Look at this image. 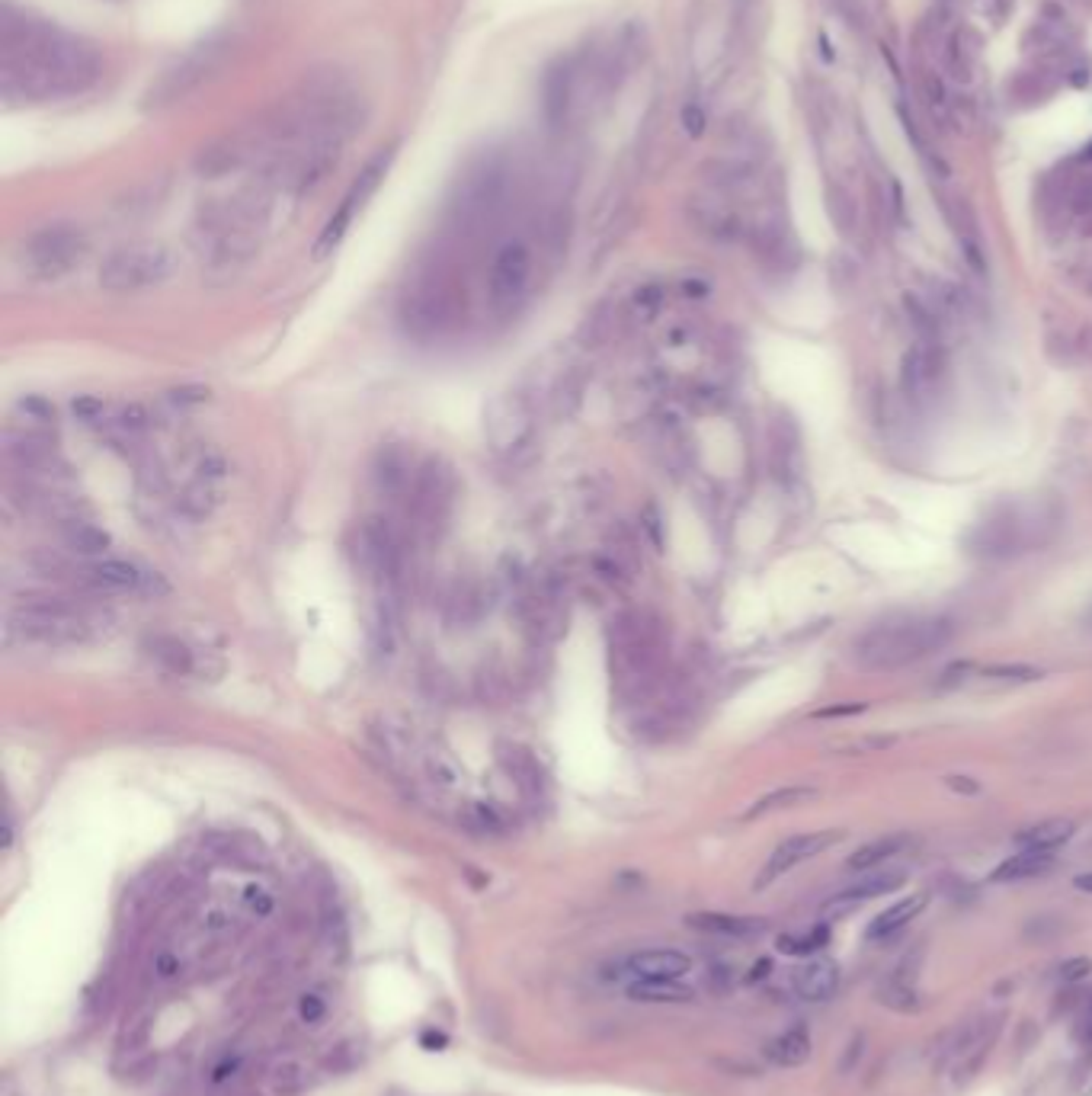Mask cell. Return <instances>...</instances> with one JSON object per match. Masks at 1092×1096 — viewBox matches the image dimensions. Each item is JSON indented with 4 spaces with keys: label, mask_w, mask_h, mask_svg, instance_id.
<instances>
[{
    "label": "cell",
    "mask_w": 1092,
    "mask_h": 1096,
    "mask_svg": "<svg viewBox=\"0 0 1092 1096\" xmlns=\"http://www.w3.org/2000/svg\"><path fill=\"white\" fill-rule=\"evenodd\" d=\"M952 642V625L945 619H904L868 629L856 642V661L871 671H897L922 657L942 651Z\"/></svg>",
    "instance_id": "6da1fadb"
},
{
    "label": "cell",
    "mask_w": 1092,
    "mask_h": 1096,
    "mask_svg": "<svg viewBox=\"0 0 1092 1096\" xmlns=\"http://www.w3.org/2000/svg\"><path fill=\"white\" fill-rule=\"evenodd\" d=\"M660 648H664V639H660L657 622H650L647 615L632 612L622 615L612 629V673L622 693H635L640 690L650 676H654L657 664H660Z\"/></svg>",
    "instance_id": "7a4b0ae2"
},
{
    "label": "cell",
    "mask_w": 1092,
    "mask_h": 1096,
    "mask_svg": "<svg viewBox=\"0 0 1092 1096\" xmlns=\"http://www.w3.org/2000/svg\"><path fill=\"white\" fill-rule=\"evenodd\" d=\"M10 635H19L23 642L33 644L61 648V644H78L87 639L90 619L58 600L26 603V607L14 610V615H10Z\"/></svg>",
    "instance_id": "3957f363"
},
{
    "label": "cell",
    "mask_w": 1092,
    "mask_h": 1096,
    "mask_svg": "<svg viewBox=\"0 0 1092 1096\" xmlns=\"http://www.w3.org/2000/svg\"><path fill=\"white\" fill-rule=\"evenodd\" d=\"M173 269L171 250L161 244H132L119 247L103 260L100 286L107 292H139L164 283Z\"/></svg>",
    "instance_id": "277c9868"
},
{
    "label": "cell",
    "mask_w": 1092,
    "mask_h": 1096,
    "mask_svg": "<svg viewBox=\"0 0 1092 1096\" xmlns=\"http://www.w3.org/2000/svg\"><path fill=\"white\" fill-rule=\"evenodd\" d=\"M83 254H87V237L71 225H48L36 232L23 247V266L36 279H58L71 273Z\"/></svg>",
    "instance_id": "5b68a950"
},
{
    "label": "cell",
    "mask_w": 1092,
    "mask_h": 1096,
    "mask_svg": "<svg viewBox=\"0 0 1092 1096\" xmlns=\"http://www.w3.org/2000/svg\"><path fill=\"white\" fill-rule=\"evenodd\" d=\"M391 158H394V151H391V148H382L369 164L362 167L359 176H356L353 186H350V193L343 196L340 208L330 215V222L324 225V232H321V237H318V244H314V257L321 260V257L333 254V247H337V244L343 241V235L350 232V225H353L356 212H359V208H362L365 203H369V196L378 190V183H382V176L388 173V164H391Z\"/></svg>",
    "instance_id": "8992f818"
},
{
    "label": "cell",
    "mask_w": 1092,
    "mask_h": 1096,
    "mask_svg": "<svg viewBox=\"0 0 1092 1096\" xmlns=\"http://www.w3.org/2000/svg\"><path fill=\"white\" fill-rule=\"evenodd\" d=\"M535 433V421H532V407L522 394L510 391L493 398L484 411V436L487 446L497 455H513L519 449H526Z\"/></svg>",
    "instance_id": "52a82bcc"
},
{
    "label": "cell",
    "mask_w": 1092,
    "mask_h": 1096,
    "mask_svg": "<svg viewBox=\"0 0 1092 1096\" xmlns=\"http://www.w3.org/2000/svg\"><path fill=\"white\" fill-rule=\"evenodd\" d=\"M529 279H532V254H529V247L522 244V241L503 244L497 250V257H493V264H490V283H487L490 305L497 308L500 315L513 311L522 298H526Z\"/></svg>",
    "instance_id": "ba28073f"
},
{
    "label": "cell",
    "mask_w": 1092,
    "mask_h": 1096,
    "mask_svg": "<svg viewBox=\"0 0 1092 1096\" xmlns=\"http://www.w3.org/2000/svg\"><path fill=\"white\" fill-rule=\"evenodd\" d=\"M839 840H843V830H814V833H797V837L782 840L779 847L772 850L769 860H765L763 872L756 875V889L772 885L779 875L792 872L797 862L814 860V856H821L824 850H829Z\"/></svg>",
    "instance_id": "9c48e42d"
},
{
    "label": "cell",
    "mask_w": 1092,
    "mask_h": 1096,
    "mask_svg": "<svg viewBox=\"0 0 1092 1096\" xmlns=\"http://www.w3.org/2000/svg\"><path fill=\"white\" fill-rule=\"evenodd\" d=\"M449 504H452V478H449L446 468L433 462L417 468V482L411 487L414 517L423 519V523H436V519L446 517Z\"/></svg>",
    "instance_id": "30bf717a"
},
{
    "label": "cell",
    "mask_w": 1092,
    "mask_h": 1096,
    "mask_svg": "<svg viewBox=\"0 0 1092 1096\" xmlns=\"http://www.w3.org/2000/svg\"><path fill=\"white\" fill-rule=\"evenodd\" d=\"M622 972L632 981H679L692 972V958L676 949H644L625 958Z\"/></svg>",
    "instance_id": "8fae6325"
},
{
    "label": "cell",
    "mask_w": 1092,
    "mask_h": 1096,
    "mask_svg": "<svg viewBox=\"0 0 1092 1096\" xmlns=\"http://www.w3.org/2000/svg\"><path fill=\"white\" fill-rule=\"evenodd\" d=\"M939 369H942L939 350L932 347L929 340H920L907 350L904 365H900V385H904L910 398H926L939 379Z\"/></svg>",
    "instance_id": "7c38bea8"
},
{
    "label": "cell",
    "mask_w": 1092,
    "mask_h": 1096,
    "mask_svg": "<svg viewBox=\"0 0 1092 1096\" xmlns=\"http://www.w3.org/2000/svg\"><path fill=\"white\" fill-rule=\"evenodd\" d=\"M904 882H907V875L904 872H894V869L868 872L858 882L849 885V889H843L839 894L829 897L827 911H846V907H856V904H862V901H871V897L890 894V892H897Z\"/></svg>",
    "instance_id": "4fadbf2b"
},
{
    "label": "cell",
    "mask_w": 1092,
    "mask_h": 1096,
    "mask_svg": "<svg viewBox=\"0 0 1092 1096\" xmlns=\"http://www.w3.org/2000/svg\"><path fill=\"white\" fill-rule=\"evenodd\" d=\"M920 955H922V953H917L913 958H904V962H900V965L894 968V972H890V978H888L885 985H881V990H878L881 1004L894 1007V1010H900V1014H910V1010H917V1007H920V1000H917Z\"/></svg>",
    "instance_id": "5bb4252c"
},
{
    "label": "cell",
    "mask_w": 1092,
    "mask_h": 1096,
    "mask_svg": "<svg viewBox=\"0 0 1092 1096\" xmlns=\"http://www.w3.org/2000/svg\"><path fill=\"white\" fill-rule=\"evenodd\" d=\"M686 924L699 933L724 936V939H753L765 933L763 917H733V914H689Z\"/></svg>",
    "instance_id": "9a60e30c"
},
{
    "label": "cell",
    "mask_w": 1092,
    "mask_h": 1096,
    "mask_svg": "<svg viewBox=\"0 0 1092 1096\" xmlns=\"http://www.w3.org/2000/svg\"><path fill=\"white\" fill-rule=\"evenodd\" d=\"M839 987V965L829 962V958H811L795 972V990L797 997L811 1000V1004H821V1000L833 997Z\"/></svg>",
    "instance_id": "2e32d148"
},
{
    "label": "cell",
    "mask_w": 1092,
    "mask_h": 1096,
    "mask_svg": "<svg viewBox=\"0 0 1092 1096\" xmlns=\"http://www.w3.org/2000/svg\"><path fill=\"white\" fill-rule=\"evenodd\" d=\"M926 904H929V894H926V892L910 894V897H904V901L890 904L888 911H881V914L875 917V921L868 924L865 939H868V943H881V939H890L894 933L904 930V926H907L910 921H917V917L922 914V907H926Z\"/></svg>",
    "instance_id": "e0dca14e"
},
{
    "label": "cell",
    "mask_w": 1092,
    "mask_h": 1096,
    "mask_svg": "<svg viewBox=\"0 0 1092 1096\" xmlns=\"http://www.w3.org/2000/svg\"><path fill=\"white\" fill-rule=\"evenodd\" d=\"M87 580L97 590L125 593V590H141L144 580H148V574H144L141 568L129 565V561L103 558V561H93V565L87 568Z\"/></svg>",
    "instance_id": "ac0fdd59"
},
{
    "label": "cell",
    "mask_w": 1092,
    "mask_h": 1096,
    "mask_svg": "<svg viewBox=\"0 0 1092 1096\" xmlns=\"http://www.w3.org/2000/svg\"><path fill=\"white\" fill-rule=\"evenodd\" d=\"M996 1032H1000V1022L986 1032V1026H968V1032L961 1036L958 1042V1061H954V1080H968L978 1074V1068L983 1064L986 1051H990Z\"/></svg>",
    "instance_id": "d6986e66"
},
{
    "label": "cell",
    "mask_w": 1092,
    "mask_h": 1096,
    "mask_svg": "<svg viewBox=\"0 0 1092 1096\" xmlns=\"http://www.w3.org/2000/svg\"><path fill=\"white\" fill-rule=\"evenodd\" d=\"M1051 869H1054V853L1018 850L1006 862L996 865L990 872V882H1025V879H1038V875H1047Z\"/></svg>",
    "instance_id": "ffe728a7"
},
{
    "label": "cell",
    "mask_w": 1092,
    "mask_h": 1096,
    "mask_svg": "<svg viewBox=\"0 0 1092 1096\" xmlns=\"http://www.w3.org/2000/svg\"><path fill=\"white\" fill-rule=\"evenodd\" d=\"M765 1058L779 1064V1068H797V1064H804L811 1058V1032H807V1026L785 1029L782 1036L765 1042Z\"/></svg>",
    "instance_id": "44dd1931"
},
{
    "label": "cell",
    "mask_w": 1092,
    "mask_h": 1096,
    "mask_svg": "<svg viewBox=\"0 0 1092 1096\" xmlns=\"http://www.w3.org/2000/svg\"><path fill=\"white\" fill-rule=\"evenodd\" d=\"M375 478H378V487L388 490V494H411V487L417 482V472H414L411 458H407L404 453H397V449H385V453L378 455Z\"/></svg>",
    "instance_id": "7402d4cb"
},
{
    "label": "cell",
    "mask_w": 1092,
    "mask_h": 1096,
    "mask_svg": "<svg viewBox=\"0 0 1092 1096\" xmlns=\"http://www.w3.org/2000/svg\"><path fill=\"white\" fill-rule=\"evenodd\" d=\"M1076 833V824L1070 818H1051V821H1042L1035 824V828H1025L1022 833L1015 837L1018 850H1045V853H1054L1057 847H1064V843Z\"/></svg>",
    "instance_id": "603a6c76"
},
{
    "label": "cell",
    "mask_w": 1092,
    "mask_h": 1096,
    "mask_svg": "<svg viewBox=\"0 0 1092 1096\" xmlns=\"http://www.w3.org/2000/svg\"><path fill=\"white\" fill-rule=\"evenodd\" d=\"M910 847V837L907 833H888V837H878V840H871V843H865V847H858L853 856H849L846 860V865L849 869H862V872H871L875 869V865H881V862H888V860H894L897 853H904Z\"/></svg>",
    "instance_id": "cb8c5ba5"
},
{
    "label": "cell",
    "mask_w": 1092,
    "mask_h": 1096,
    "mask_svg": "<svg viewBox=\"0 0 1092 1096\" xmlns=\"http://www.w3.org/2000/svg\"><path fill=\"white\" fill-rule=\"evenodd\" d=\"M567 103H571V71L564 65L551 68L542 80V107H545V119L551 125H558L567 112Z\"/></svg>",
    "instance_id": "d4e9b609"
},
{
    "label": "cell",
    "mask_w": 1092,
    "mask_h": 1096,
    "mask_svg": "<svg viewBox=\"0 0 1092 1096\" xmlns=\"http://www.w3.org/2000/svg\"><path fill=\"white\" fill-rule=\"evenodd\" d=\"M628 997L640 1000V1004H689L696 994L679 981H632Z\"/></svg>",
    "instance_id": "484cf974"
},
{
    "label": "cell",
    "mask_w": 1092,
    "mask_h": 1096,
    "mask_svg": "<svg viewBox=\"0 0 1092 1096\" xmlns=\"http://www.w3.org/2000/svg\"><path fill=\"white\" fill-rule=\"evenodd\" d=\"M65 542L71 551H78L83 558H97L109 548V532H103L100 526L87 523V519H71L65 526Z\"/></svg>",
    "instance_id": "4316f807"
},
{
    "label": "cell",
    "mask_w": 1092,
    "mask_h": 1096,
    "mask_svg": "<svg viewBox=\"0 0 1092 1096\" xmlns=\"http://www.w3.org/2000/svg\"><path fill=\"white\" fill-rule=\"evenodd\" d=\"M817 796V789L811 786H785V789H775L769 796H763L756 805L747 811V821L753 818H763V814L769 811H779V808H795V805H804V801H811Z\"/></svg>",
    "instance_id": "83f0119b"
},
{
    "label": "cell",
    "mask_w": 1092,
    "mask_h": 1096,
    "mask_svg": "<svg viewBox=\"0 0 1092 1096\" xmlns=\"http://www.w3.org/2000/svg\"><path fill=\"white\" fill-rule=\"evenodd\" d=\"M304 1083H308V1068H304L301 1061H296V1058H282V1061L272 1064V1071H269V1087H272V1093H279V1096H296V1093L304 1090Z\"/></svg>",
    "instance_id": "f1b7e54d"
},
{
    "label": "cell",
    "mask_w": 1092,
    "mask_h": 1096,
    "mask_svg": "<svg viewBox=\"0 0 1092 1096\" xmlns=\"http://www.w3.org/2000/svg\"><path fill=\"white\" fill-rule=\"evenodd\" d=\"M151 657L157 664H164L171 673H189L193 671V651L186 648L180 639H167V635H157L151 642Z\"/></svg>",
    "instance_id": "f546056e"
},
{
    "label": "cell",
    "mask_w": 1092,
    "mask_h": 1096,
    "mask_svg": "<svg viewBox=\"0 0 1092 1096\" xmlns=\"http://www.w3.org/2000/svg\"><path fill=\"white\" fill-rule=\"evenodd\" d=\"M974 65H978V48H968L961 36H954L945 46V71L958 83H968L974 78Z\"/></svg>",
    "instance_id": "4dcf8cb0"
},
{
    "label": "cell",
    "mask_w": 1092,
    "mask_h": 1096,
    "mask_svg": "<svg viewBox=\"0 0 1092 1096\" xmlns=\"http://www.w3.org/2000/svg\"><path fill=\"white\" fill-rule=\"evenodd\" d=\"M503 767L510 769V776H516V782L522 789H532L539 792L542 779H539V767H535V760L529 754H522V750H507V754H500Z\"/></svg>",
    "instance_id": "1f68e13d"
},
{
    "label": "cell",
    "mask_w": 1092,
    "mask_h": 1096,
    "mask_svg": "<svg viewBox=\"0 0 1092 1096\" xmlns=\"http://www.w3.org/2000/svg\"><path fill=\"white\" fill-rule=\"evenodd\" d=\"M827 939H829V930L821 924L817 930H811L807 936H779L775 949H779V953H785V955H814L817 949L827 946Z\"/></svg>",
    "instance_id": "d6a6232c"
},
{
    "label": "cell",
    "mask_w": 1092,
    "mask_h": 1096,
    "mask_svg": "<svg viewBox=\"0 0 1092 1096\" xmlns=\"http://www.w3.org/2000/svg\"><path fill=\"white\" fill-rule=\"evenodd\" d=\"M983 680H993V683H1035L1042 680V671L1038 667H1028V664H993L983 671Z\"/></svg>",
    "instance_id": "836d02e7"
},
{
    "label": "cell",
    "mask_w": 1092,
    "mask_h": 1096,
    "mask_svg": "<svg viewBox=\"0 0 1092 1096\" xmlns=\"http://www.w3.org/2000/svg\"><path fill=\"white\" fill-rule=\"evenodd\" d=\"M426 772H429V779H433L436 786H443V789H452L455 782H458L455 760L446 757V754H429L426 757Z\"/></svg>",
    "instance_id": "e575fe53"
},
{
    "label": "cell",
    "mask_w": 1092,
    "mask_h": 1096,
    "mask_svg": "<svg viewBox=\"0 0 1092 1096\" xmlns=\"http://www.w3.org/2000/svg\"><path fill=\"white\" fill-rule=\"evenodd\" d=\"M298 1017L308 1026H318V1022L328 1017V1004H324L321 994H301L298 997Z\"/></svg>",
    "instance_id": "d590c367"
},
{
    "label": "cell",
    "mask_w": 1092,
    "mask_h": 1096,
    "mask_svg": "<svg viewBox=\"0 0 1092 1096\" xmlns=\"http://www.w3.org/2000/svg\"><path fill=\"white\" fill-rule=\"evenodd\" d=\"M1057 975H1060V981H1064V985H1076V981H1083V978L1092 975V958H1086V955L1067 958V962L1057 968Z\"/></svg>",
    "instance_id": "8d00e7d4"
},
{
    "label": "cell",
    "mask_w": 1092,
    "mask_h": 1096,
    "mask_svg": "<svg viewBox=\"0 0 1092 1096\" xmlns=\"http://www.w3.org/2000/svg\"><path fill=\"white\" fill-rule=\"evenodd\" d=\"M148 411H144V404H129V407H122L119 411V426L125 433H141L144 426H148Z\"/></svg>",
    "instance_id": "74e56055"
},
{
    "label": "cell",
    "mask_w": 1092,
    "mask_h": 1096,
    "mask_svg": "<svg viewBox=\"0 0 1092 1096\" xmlns=\"http://www.w3.org/2000/svg\"><path fill=\"white\" fill-rule=\"evenodd\" d=\"M660 301H664V292H660L657 286H644V289H638V296H635V311L640 318H654Z\"/></svg>",
    "instance_id": "f35d334b"
},
{
    "label": "cell",
    "mask_w": 1092,
    "mask_h": 1096,
    "mask_svg": "<svg viewBox=\"0 0 1092 1096\" xmlns=\"http://www.w3.org/2000/svg\"><path fill=\"white\" fill-rule=\"evenodd\" d=\"M148 1032H151V1014H144V1017H139L129 1026V1032H125L122 1036V1049L125 1051H135V1049H141L144 1042H148Z\"/></svg>",
    "instance_id": "ab89813d"
},
{
    "label": "cell",
    "mask_w": 1092,
    "mask_h": 1096,
    "mask_svg": "<svg viewBox=\"0 0 1092 1096\" xmlns=\"http://www.w3.org/2000/svg\"><path fill=\"white\" fill-rule=\"evenodd\" d=\"M244 904L250 907V914H257V917H266V914H272V907H276L272 894L266 889H260V885H250V889L244 892Z\"/></svg>",
    "instance_id": "60d3db41"
},
{
    "label": "cell",
    "mask_w": 1092,
    "mask_h": 1096,
    "mask_svg": "<svg viewBox=\"0 0 1092 1096\" xmlns=\"http://www.w3.org/2000/svg\"><path fill=\"white\" fill-rule=\"evenodd\" d=\"M75 414L80 421H103V414H107V401L93 398V394H83V398L75 401Z\"/></svg>",
    "instance_id": "b9f144b4"
},
{
    "label": "cell",
    "mask_w": 1092,
    "mask_h": 1096,
    "mask_svg": "<svg viewBox=\"0 0 1092 1096\" xmlns=\"http://www.w3.org/2000/svg\"><path fill=\"white\" fill-rule=\"evenodd\" d=\"M682 125H686L689 135H702V129H705V112H702L696 103H689V107L682 110Z\"/></svg>",
    "instance_id": "7bdbcfd3"
},
{
    "label": "cell",
    "mask_w": 1092,
    "mask_h": 1096,
    "mask_svg": "<svg viewBox=\"0 0 1092 1096\" xmlns=\"http://www.w3.org/2000/svg\"><path fill=\"white\" fill-rule=\"evenodd\" d=\"M154 972H157V978H173L176 972H180V962H176V955L161 953L154 958Z\"/></svg>",
    "instance_id": "ee69618b"
},
{
    "label": "cell",
    "mask_w": 1092,
    "mask_h": 1096,
    "mask_svg": "<svg viewBox=\"0 0 1092 1096\" xmlns=\"http://www.w3.org/2000/svg\"><path fill=\"white\" fill-rule=\"evenodd\" d=\"M865 712V703H849V705H829V708H821L817 718H843V715H858Z\"/></svg>",
    "instance_id": "f6af8a7d"
},
{
    "label": "cell",
    "mask_w": 1092,
    "mask_h": 1096,
    "mask_svg": "<svg viewBox=\"0 0 1092 1096\" xmlns=\"http://www.w3.org/2000/svg\"><path fill=\"white\" fill-rule=\"evenodd\" d=\"M228 921H231V917H228L225 911H208V914L203 917V926H205L208 933H218V930H225Z\"/></svg>",
    "instance_id": "bcb514c9"
},
{
    "label": "cell",
    "mask_w": 1092,
    "mask_h": 1096,
    "mask_svg": "<svg viewBox=\"0 0 1092 1096\" xmlns=\"http://www.w3.org/2000/svg\"><path fill=\"white\" fill-rule=\"evenodd\" d=\"M949 786L954 792H968V796H974V792H978V782H971L968 776H949Z\"/></svg>",
    "instance_id": "7dc6e473"
},
{
    "label": "cell",
    "mask_w": 1092,
    "mask_h": 1096,
    "mask_svg": "<svg viewBox=\"0 0 1092 1096\" xmlns=\"http://www.w3.org/2000/svg\"><path fill=\"white\" fill-rule=\"evenodd\" d=\"M769 972H772V962H769V958H760V962L753 965V972L747 975V981H763Z\"/></svg>",
    "instance_id": "c3c4849f"
},
{
    "label": "cell",
    "mask_w": 1092,
    "mask_h": 1096,
    "mask_svg": "<svg viewBox=\"0 0 1092 1096\" xmlns=\"http://www.w3.org/2000/svg\"><path fill=\"white\" fill-rule=\"evenodd\" d=\"M1079 1039H1083L1086 1046H1092V1004H1089V1010H1086L1083 1022H1079Z\"/></svg>",
    "instance_id": "681fc988"
},
{
    "label": "cell",
    "mask_w": 1092,
    "mask_h": 1096,
    "mask_svg": "<svg viewBox=\"0 0 1092 1096\" xmlns=\"http://www.w3.org/2000/svg\"><path fill=\"white\" fill-rule=\"evenodd\" d=\"M423 1046L433 1049V1051L443 1049L446 1046V1036H443V1032H423Z\"/></svg>",
    "instance_id": "f907efd6"
},
{
    "label": "cell",
    "mask_w": 1092,
    "mask_h": 1096,
    "mask_svg": "<svg viewBox=\"0 0 1092 1096\" xmlns=\"http://www.w3.org/2000/svg\"><path fill=\"white\" fill-rule=\"evenodd\" d=\"M1074 885H1076V892H1086V894H1092V872H1083V875H1076V879H1074Z\"/></svg>",
    "instance_id": "816d5d0a"
}]
</instances>
